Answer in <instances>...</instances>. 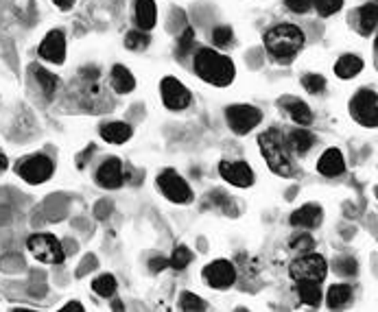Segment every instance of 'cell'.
Wrapping results in <instances>:
<instances>
[{"label":"cell","mask_w":378,"mask_h":312,"mask_svg":"<svg viewBox=\"0 0 378 312\" xmlns=\"http://www.w3.org/2000/svg\"><path fill=\"white\" fill-rule=\"evenodd\" d=\"M195 72L204 79L206 84L217 88H225L234 81V63L229 57L212 51V48H202L195 55Z\"/></svg>","instance_id":"6da1fadb"},{"label":"cell","mask_w":378,"mask_h":312,"mask_svg":"<svg viewBox=\"0 0 378 312\" xmlns=\"http://www.w3.org/2000/svg\"><path fill=\"white\" fill-rule=\"evenodd\" d=\"M306 36L295 24H278L265 33V48L278 61H291L304 48Z\"/></svg>","instance_id":"7a4b0ae2"},{"label":"cell","mask_w":378,"mask_h":312,"mask_svg":"<svg viewBox=\"0 0 378 312\" xmlns=\"http://www.w3.org/2000/svg\"><path fill=\"white\" fill-rule=\"evenodd\" d=\"M258 146L260 153L265 155L269 169L280 175V177H289L293 173V162H291V149L287 138L280 134L278 129H267L265 134H260L258 138Z\"/></svg>","instance_id":"3957f363"},{"label":"cell","mask_w":378,"mask_h":312,"mask_svg":"<svg viewBox=\"0 0 378 312\" xmlns=\"http://www.w3.org/2000/svg\"><path fill=\"white\" fill-rule=\"evenodd\" d=\"M289 273L295 282H324V277L328 273V265L324 256L306 254V256H300L298 260H293Z\"/></svg>","instance_id":"277c9868"},{"label":"cell","mask_w":378,"mask_h":312,"mask_svg":"<svg viewBox=\"0 0 378 312\" xmlns=\"http://www.w3.org/2000/svg\"><path fill=\"white\" fill-rule=\"evenodd\" d=\"M27 247L33 254V258L44 262V265H61L63 258H66L61 242L55 236H51V234H36V236H31L29 242H27Z\"/></svg>","instance_id":"5b68a950"},{"label":"cell","mask_w":378,"mask_h":312,"mask_svg":"<svg viewBox=\"0 0 378 312\" xmlns=\"http://www.w3.org/2000/svg\"><path fill=\"white\" fill-rule=\"evenodd\" d=\"M350 111L358 125L374 129L378 125V96L374 90H358L350 103Z\"/></svg>","instance_id":"8992f818"},{"label":"cell","mask_w":378,"mask_h":312,"mask_svg":"<svg viewBox=\"0 0 378 312\" xmlns=\"http://www.w3.org/2000/svg\"><path fill=\"white\" fill-rule=\"evenodd\" d=\"M158 188L173 203H190L192 201V190L184 182V177H179L175 171H164L158 175Z\"/></svg>","instance_id":"52a82bcc"},{"label":"cell","mask_w":378,"mask_h":312,"mask_svg":"<svg viewBox=\"0 0 378 312\" xmlns=\"http://www.w3.org/2000/svg\"><path fill=\"white\" fill-rule=\"evenodd\" d=\"M53 159L46 157L42 153L38 155H31L27 159H22L18 166H15V171H18V175L24 179L27 184H44L48 177L53 175Z\"/></svg>","instance_id":"ba28073f"},{"label":"cell","mask_w":378,"mask_h":312,"mask_svg":"<svg viewBox=\"0 0 378 312\" xmlns=\"http://www.w3.org/2000/svg\"><path fill=\"white\" fill-rule=\"evenodd\" d=\"M225 118H227V125L234 134L245 136L260 123L262 114H260V109H256L252 105H232V107L225 109Z\"/></svg>","instance_id":"9c48e42d"},{"label":"cell","mask_w":378,"mask_h":312,"mask_svg":"<svg viewBox=\"0 0 378 312\" xmlns=\"http://www.w3.org/2000/svg\"><path fill=\"white\" fill-rule=\"evenodd\" d=\"M162 101L164 105H167L169 109L173 111H182L190 105L192 101V96H190V90L182 84V81H177L173 77H167V79H162Z\"/></svg>","instance_id":"30bf717a"},{"label":"cell","mask_w":378,"mask_h":312,"mask_svg":"<svg viewBox=\"0 0 378 312\" xmlns=\"http://www.w3.org/2000/svg\"><path fill=\"white\" fill-rule=\"evenodd\" d=\"M204 280L212 286V288H219V290H223V288H229L234 284V280H236V269H234V265L229 260H215L212 265H208L206 269H204Z\"/></svg>","instance_id":"8fae6325"},{"label":"cell","mask_w":378,"mask_h":312,"mask_svg":"<svg viewBox=\"0 0 378 312\" xmlns=\"http://www.w3.org/2000/svg\"><path fill=\"white\" fill-rule=\"evenodd\" d=\"M219 173L227 184L236 188H248L254 184V171L248 162H227L223 159L219 164Z\"/></svg>","instance_id":"7c38bea8"},{"label":"cell","mask_w":378,"mask_h":312,"mask_svg":"<svg viewBox=\"0 0 378 312\" xmlns=\"http://www.w3.org/2000/svg\"><path fill=\"white\" fill-rule=\"evenodd\" d=\"M125 182V175H123V162L119 157H109L105 159L101 166L96 171V184L105 188V190H114V188H121Z\"/></svg>","instance_id":"4fadbf2b"},{"label":"cell","mask_w":378,"mask_h":312,"mask_svg":"<svg viewBox=\"0 0 378 312\" xmlns=\"http://www.w3.org/2000/svg\"><path fill=\"white\" fill-rule=\"evenodd\" d=\"M40 57L51 63H63L66 59V38L61 31H51L40 44Z\"/></svg>","instance_id":"5bb4252c"},{"label":"cell","mask_w":378,"mask_h":312,"mask_svg":"<svg viewBox=\"0 0 378 312\" xmlns=\"http://www.w3.org/2000/svg\"><path fill=\"white\" fill-rule=\"evenodd\" d=\"M289 221L293 227H306V229L317 227L322 223V208L313 205V203H306L300 210H295Z\"/></svg>","instance_id":"9a60e30c"},{"label":"cell","mask_w":378,"mask_h":312,"mask_svg":"<svg viewBox=\"0 0 378 312\" xmlns=\"http://www.w3.org/2000/svg\"><path fill=\"white\" fill-rule=\"evenodd\" d=\"M317 171L326 177H337L346 171V162H343V155L339 149H328L319 162H317Z\"/></svg>","instance_id":"2e32d148"},{"label":"cell","mask_w":378,"mask_h":312,"mask_svg":"<svg viewBox=\"0 0 378 312\" xmlns=\"http://www.w3.org/2000/svg\"><path fill=\"white\" fill-rule=\"evenodd\" d=\"M101 138L112 144H125L131 138V127L127 123H107L101 127Z\"/></svg>","instance_id":"e0dca14e"},{"label":"cell","mask_w":378,"mask_h":312,"mask_svg":"<svg viewBox=\"0 0 378 312\" xmlns=\"http://www.w3.org/2000/svg\"><path fill=\"white\" fill-rule=\"evenodd\" d=\"M136 22L140 31H151L156 26V3L153 0H136Z\"/></svg>","instance_id":"ac0fdd59"},{"label":"cell","mask_w":378,"mask_h":312,"mask_svg":"<svg viewBox=\"0 0 378 312\" xmlns=\"http://www.w3.org/2000/svg\"><path fill=\"white\" fill-rule=\"evenodd\" d=\"M112 88L119 94H129L136 88V79L131 77V72L125 68V65H114L112 68Z\"/></svg>","instance_id":"d6986e66"},{"label":"cell","mask_w":378,"mask_h":312,"mask_svg":"<svg viewBox=\"0 0 378 312\" xmlns=\"http://www.w3.org/2000/svg\"><path fill=\"white\" fill-rule=\"evenodd\" d=\"M287 142H289V149H293L295 153L304 155V153L310 151V146L315 144V136L310 134V131H306V129H295V131H291V134H289Z\"/></svg>","instance_id":"ffe728a7"},{"label":"cell","mask_w":378,"mask_h":312,"mask_svg":"<svg viewBox=\"0 0 378 312\" xmlns=\"http://www.w3.org/2000/svg\"><path fill=\"white\" fill-rule=\"evenodd\" d=\"M285 109L289 111V116L293 118L295 125H310L313 123V114H310V107L304 101H298V98H287L285 101Z\"/></svg>","instance_id":"44dd1931"},{"label":"cell","mask_w":378,"mask_h":312,"mask_svg":"<svg viewBox=\"0 0 378 312\" xmlns=\"http://www.w3.org/2000/svg\"><path fill=\"white\" fill-rule=\"evenodd\" d=\"M361 70H363V61H361L356 55H343L339 57V61L335 63V72L341 79H352L356 77Z\"/></svg>","instance_id":"7402d4cb"},{"label":"cell","mask_w":378,"mask_h":312,"mask_svg":"<svg viewBox=\"0 0 378 312\" xmlns=\"http://www.w3.org/2000/svg\"><path fill=\"white\" fill-rule=\"evenodd\" d=\"M376 24H378V7H376V3L361 7L358 9V31L363 33V36H370V33L376 31Z\"/></svg>","instance_id":"603a6c76"},{"label":"cell","mask_w":378,"mask_h":312,"mask_svg":"<svg viewBox=\"0 0 378 312\" xmlns=\"http://www.w3.org/2000/svg\"><path fill=\"white\" fill-rule=\"evenodd\" d=\"M295 290H298L300 299H302L306 306H319V304H322V288H319V282H298Z\"/></svg>","instance_id":"cb8c5ba5"},{"label":"cell","mask_w":378,"mask_h":312,"mask_svg":"<svg viewBox=\"0 0 378 312\" xmlns=\"http://www.w3.org/2000/svg\"><path fill=\"white\" fill-rule=\"evenodd\" d=\"M352 299V288L348 284H335L328 290V306L331 308H341Z\"/></svg>","instance_id":"d4e9b609"},{"label":"cell","mask_w":378,"mask_h":312,"mask_svg":"<svg viewBox=\"0 0 378 312\" xmlns=\"http://www.w3.org/2000/svg\"><path fill=\"white\" fill-rule=\"evenodd\" d=\"M36 79H38V84L44 92L46 98H53L55 92H57V86H59V81L53 72H48L44 68H36Z\"/></svg>","instance_id":"484cf974"},{"label":"cell","mask_w":378,"mask_h":312,"mask_svg":"<svg viewBox=\"0 0 378 312\" xmlns=\"http://www.w3.org/2000/svg\"><path fill=\"white\" fill-rule=\"evenodd\" d=\"M92 290L96 295H101V297H112L114 292H116V277L105 273V275H98L96 280L92 282Z\"/></svg>","instance_id":"4316f807"},{"label":"cell","mask_w":378,"mask_h":312,"mask_svg":"<svg viewBox=\"0 0 378 312\" xmlns=\"http://www.w3.org/2000/svg\"><path fill=\"white\" fill-rule=\"evenodd\" d=\"M190 262H192V251L188 247H184V244H179V247H175V251H173V258L169 260V267L182 271L190 265Z\"/></svg>","instance_id":"83f0119b"},{"label":"cell","mask_w":378,"mask_h":312,"mask_svg":"<svg viewBox=\"0 0 378 312\" xmlns=\"http://www.w3.org/2000/svg\"><path fill=\"white\" fill-rule=\"evenodd\" d=\"M125 46L129 51H142V48L149 46V36L144 31H129L125 38Z\"/></svg>","instance_id":"f1b7e54d"},{"label":"cell","mask_w":378,"mask_h":312,"mask_svg":"<svg viewBox=\"0 0 378 312\" xmlns=\"http://www.w3.org/2000/svg\"><path fill=\"white\" fill-rule=\"evenodd\" d=\"M302 86H304V90L310 92V94H319V92H324V88H326V79H324L322 75H304V77H302Z\"/></svg>","instance_id":"f546056e"},{"label":"cell","mask_w":378,"mask_h":312,"mask_svg":"<svg viewBox=\"0 0 378 312\" xmlns=\"http://www.w3.org/2000/svg\"><path fill=\"white\" fill-rule=\"evenodd\" d=\"M179 306H182V310H188V312H192V310H206V308H208V306L202 302V297H197V295H192V292H182Z\"/></svg>","instance_id":"4dcf8cb0"},{"label":"cell","mask_w":378,"mask_h":312,"mask_svg":"<svg viewBox=\"0 0 378 312\" xmlns=\"http://www.w3.org/2000/svg\"><path fill=\"white\" fill-rule=\"evenodd\" d=\"M195 46V31L192 29H186L182 33V38H179V44H177V53L179 57H186Z\"/></svg>","instance_id":"1f68e13d"},{"label":"cell","mask_w":378,"mask_h":312,"mask_svg":"<svg viewBox=\"0 0 378 312\" xmlns=\"http://www.w3.org/2000/svg\"><path fill=\"white\" fill-rule=\"evenodd\" d=\"M313 5L322 15H333L343 7V0H313Z\"/></svg>","instance_id":"d6a6232c"},{"label":"cell","mask_w":378,"mask_h":312,"mask_svg":"<svg viewBox=\"0 0 378 312\" xmlns=\"http://www.w3.org/2000/svg\"><path fill=\"white\" fill-rule=\"evenodd\" d=\"M232 29L229 26H217L215 31H212V42H215L217 46H227L229 42H232Z\"/></svg>","instance_id":"836d02e7"},{"label":"cell","mask_w":378,"mask_h":312,"mask_svg":"<svg viewBox=\"0 0 378 312\" xmlns=\"http://www.w3.org/2000/svg\"><path fill=\"white\" fill-rule=\"evenodd\" d=\"M313 247H315V240H313V236H308V234H302V236L291 240V249H302V251H306V249H313Z\"/></svg>","instance_id":"e575fe53"},{"label":"cell","mask_w":378,"mask_h":312,"mask_svg":"<svg viewBox=\"0 0 378 312\" xmlns=\"http://www.w3.org/2000/svg\"><path fill=\"white\" fill-rule=\"evenodd\" d=\"M285 5L293 13H306L310 7H313V0H285Z\"/></svg>","instance_id":"d590c367"},{"label":"cell","mask_w":378,"mask_h":312,"mask_svg":"<svg viewBox=\"0 0 378 312\" xmlns=\"http://www.w3.org/2000/svg\"><path fill=\"white\" fill-rule=\"evenodd\" d=\"M337 273H341V275H354L356 273V260H352V258H341L339 260V265H337Z\"/></svg>","instance_id":"8d00e7d4"},{"label":"cell","mask_w":378,"mask_h":312,"mask_svg":"<svg viewBox=\"0 0 378 312\" xmlns=\"http://www.w3.org/2000/svg\"><path fill=\"white\" fill-rule=\"evenodd\" d=\"M169 267V260L167 258H153L151 262H149V271L151 273H160V271H164Z\"/></svg>","instance_id":"74e56055"},{"label":"cell","mask_w":378,"mask_h":312,"mask_svg":"<svg viewBox=\"0 0 378 312\" xmlns=\"http://www.w3.org/2000/svg\"><path fill=\"white\" fill-rule=\"evenodd\" d=\"M53 3L59 7V9H70L75 5V0H53Z\"/></svg>","instance_id":"f35d334b"},{"label":"cell","mask_w":378,"mask_h":312,"mask_svg":"<svg viewBox=\"0 0 378 312\" xmlns=\"http://www.w3.org/2000/svg\"><path fill=\"white\" fill-rule=\"evenodd\" d=\"M63 310H84V306L77 304V302H70V304H66V306H63Z\"/></svg>","instance_id":"ab89813d"},{"label":"cell","mask_w":378,"mask_h":312,"mask_svg":"<svg viewBox=\"0 0 378 312\" xmlns=\"http://www.w3.org/2000/svg\"><path fill=\"white\" fill-rule=\"evenodd\" d=\"M5 169H7V157L0 153V171H5Z\"/></svg>","instance_id":"60d3db41"}]
</instances>
